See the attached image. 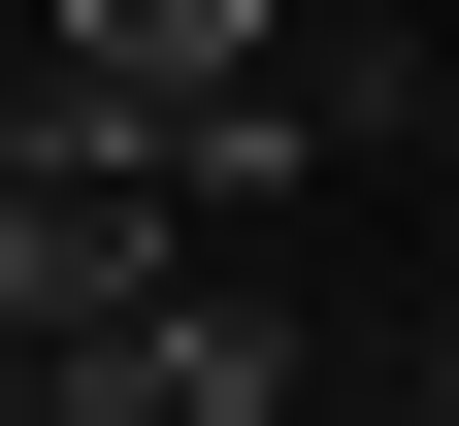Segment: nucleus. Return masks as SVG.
Listing matches in <instances>:
<instances>
[{
    "label": "nucleus",
    "instance_id": "obj_1",
    "mask_svg": "<svg viewBox=\"0 0 459 426\" xmlns=\"http://www.w3.org/2000/svg\"><path fill=\"white\" fill-rule=\"evenodd\" d=\"M99 426H328V361H296V295H164Z\"/></svg>",
    "mask_w": 459,
    "mask_h": 426
},
{
    "label": "nucleus",
    "instance_id": "obj_2",
    "mask_svg": "<svg viewBox=\"0 0 459 426\" xmlns=\"http://www.w3.org/2000/svg\"><path fill=\"white\" fill-rule=\"evenodd\" d=\"M427 426H459V394H427Z\"/></svg>",
    "mask_w": 459,
    "mask_h": 426
}]
</instances>
